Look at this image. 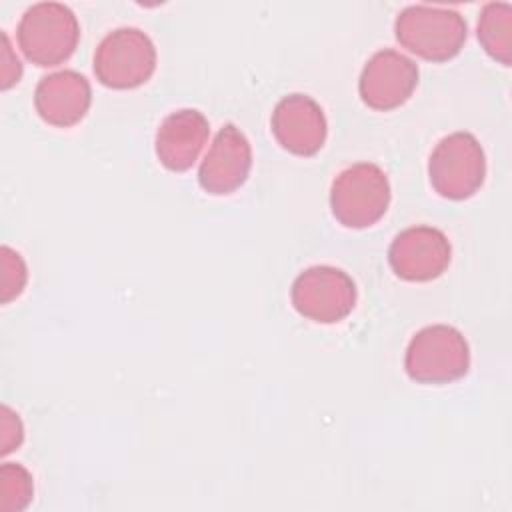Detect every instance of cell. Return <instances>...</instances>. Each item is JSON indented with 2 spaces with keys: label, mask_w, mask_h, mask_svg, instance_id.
<instances>
[{
  "label": "cell",
  "mask_w": 512,
  "mask_h": 512,
  "mask_svg": "<svg viewBox=\"0 0 512 512\" xmlns=\"http://www.w3.org/2000/svg\"><path fill=\"white\" fill-rule=\"evenodd\" d=\"M394 34L408 52L430 62H446L462 50L468 24L452 8L412 4L396 16Z\"/></svg>",
  "instance_id": "obj_1"
},
{
  "label": "cell",
  "mask_w": 512,
  "mask_h": 512,
  "mask_svg": "<svg viewBox=\"0 0 512 512\" xmlns=\"http://www.w3.org/2000/svg\"><path fill=\"white\" fill-rule=\"evenodd\" d=\"M16 40L36 66H56L72 56L80 40L76 14L60 2H36L20 18Z\"/></svg>",
  "instance_id": "obj_2"
},
{
  "label": "cell",
  "mask_w": 512,
  "mask_h": 512,
  "mask_svg": "<svg viewBox=\"0 0 512 512\" xmlns=\"http://www.w3.org/2000/svg\"><path fill=\"white\" fill-rule=\"evenodd\" d=\"M406 374L420 384H446L470 368V348L464 334L448 324L418 330L404 354Z\"/></svg>",
  "instance_id": "obj_3"
},
{
  "label": "cell",
  "mask_w": 512,
  "mask_h": 512,
  "mask_svg": "<svg viewBox=\"0 0 512 512\" xmlns=\"http://www.w3.org/2000/svg\"><path fill=\"white\" fill-rule=\"evenodd\" d=\"M390 182L374 162H356L344 168L332 182L330 208L346 228H368L388 210Z\"/></svg>",
  "instance_id": "obj_4"
},
{
  "label": "cell",
  "mask_w": 512,
  "mask_h": 512,
  "mask_svg": "<svg viewBox=\"0 0 512 512\" xmlns=\"http://www.w3.org/2000/svg\"><path fill=\"white\" fill-rule=\"evenodd\" d=\"M156 70V48L146 32L120 26L108 32L94 52V74L100 84L114 90H130Z\"/></svg>",
  "instance_id": "obj_5"
},
{
  "label": "cell",
  "mask_w": 512,
  "mask_h": 512,
  "mask_svg": "<svg viewBox=\"0 0 512 512\" xmlns=\"http://www.w3.org/2000/svg\"><path fill=\"white\" fill-rule=\"evenodd\" d=\"M432 188L450 200L474 196L486 178V156L470 132H452L432 150L428 160Z\"/></svg>",
  "instance_id": "obj_6"
},
{
  "label": "cell",
  "mask_w": 512,
  "mask_h": 512,
  "mask_svg": "<svg viewBox=\"0 0 512 512\" xmlns=\"http://www.w3.org/2000/svg\"><path fill=\"white\" fill-rule=\"evenodd\" d=\"M290 298L300 316L320 324H334L354 310L356 284L336 266H310L292 282Z\"/></svg>",
  "instance_id": "obj_7"
},
{
  "label": "cell",
  "mask_w": 512,
  "mask_h": 512,
  "mask_svg": "<svg viewBox=\"0 0 512 512\" xmlns=\"http://www.w3.org/2000/svg\"><path fill=\"white\" fill-rule=\"evenodd\" d=\"M452 260L448 236L434 226H410L398 232L388 250L394 274L408 282H428L444 274Z\"/></svg>",
  "instance_id": "obj_8"
},
{
  "label": "cell",
  "mask_w": 512,
  "mask_h": 512,
  "mask_svg": "<svg viewBox=\"0 0 512 512\" xmlns=\"http://www.w3.org/2000/svg\"><path fill=\"white\" fill-rule=\"evenodd\" d=\"M418 84V66L398 50H378L362 68L358 92L362 102L374 110L402 106Z\"/></svg>",
  "instance_id": "obj_9"
},
{
  "label": "cell",
  "mask_w": 512,
  "mask_h": 512,
  "mask_svg": "<svg viewBox=\"0 0 512 512\" xmlns=\"http://www.w3.org/2000/svg\"><path fill=\"white\" fill-rule=\"evenodd\" d=\"M250 168L252 148L246 134L234 124H224L198 168V182L208 194H232L246 182Z\"/></svg>",
  "instance_id": "obj_10"
},
{
  "label": "cell",
  "mask_w": 512,
  "mask_h": 512,
  "mask_svg": "<svg viewBox=\"0 0 512 512\" xmlns=\"http://www.w3.org/2000/svg\"><path fill=\"white\" fill-rule=\"evenodd\" d=\"M272 134L296 156H314L326 142L328 124L322 106L306 94H288L272 110Z\"/></svg>",
  "instance_id": "obj_11"
},
{
  "label": "cell",
  "mask_w": 512,
  "mask_h": 512,
  "mask_svg": "<svg viewBox=\"0 0 512 512\" xmlns=\"http://www.w3.org/2000/svg\"><path fill=\"white\" fill-rule=\"evenodd\" d=\"M92 102V88L86 76L76 70H60L40 78L34 90L38 116L58 128L78 124Z\"/></svg>",
  "instance_id": "obj_12"
},
{
  "label": "cell",
  "mask_w": 512,
  "mask_h": 512,
  "mask_svg": "<svg viewBox=\"0 0 512 512\" xmlns=\"http://www.w3.org/2000/svg\"><path fill=\"white\" fill-rule=\"evenodd\" d=\"M208 132V120L200 110H174L160 122L156 130V158L164 168L172 172H184L198 160L208 140Z\"/></svg>",
  "instance_id": "obj_13"
},
{
  "label": "cell",
  "mask_w": 512,
  "mask_h": 512,
  "mask_svg": "<svg viewBox=\"0 0 512 512\" xmlns=\"http://www.w3.org/2000/svg\"><path fill=\"white\" fill-rule=\"evenodd\" d=\"M478 40L486 54L504 66L512 60V6L488 2L478 16Z\"/></svg>",
  "instance_id": "obj_14"
},
{
  "label": "cell",
  "mask_w": 512,
  "mask_h": 512,
  "mask_svg": "<svg viewBox=\"0 0 512 512\" xmlns=\"http://www.w3.org/2000/svg\"><path fill=\"white\" fill-rule=\"evenodd\" d=\"M32 492L30 472L20 464L6 462L0 470V508L6 512L24 510L32 500Z\"/></svg>",
  "instance_id": "obj_15"
},
{
  "label": "cell",
  "mask_w": 512,
  "mask_h": 512,
  "mask_svg": "<svg viewBox=\"0 0 512 512\" xmlns=\"http://www.w3.org/2000/svg\"><path fill=\"white\" fill-rule=\"evenodd\" d=\"M26 264L18 252L2 246V302L16 298L26 284Z\"/></svg>",
  "instance_id": "obj_16"
},
{
  "label": "cell",
  "mask_w": 512,
  "mask_h": 512,
  "mask_svg": "<svg viewBox=\"0 0 512 512\" xmlns=\"http://www.w3.org/2000/svg\"><path fill=\"white\" fill-rule=\"evenodd\" d=\"M10 436L14 438V446L18 448L22 442V422L18 418V414H14L8 406L2 408V452L8 454L10 452Z\"/></svg>",
  "instance_id": "obj_17"
},
{
  "label": "cell",
  "mask_w": 512,
  "mask_h": 512,
  "mask_svg": "<svg viewBox=\"0 0 512 512\" xmlns=\"http://www.w3.org/2000/svg\"><path fill=\"white\" fill-rule=\"evenodd\" d=\"M2 88H10L14 82L20 80V74H22V66H20V60L12 56V50H10V44H8V36L2 32Z\"/></svg>",
  "instance_id": "obj_18"
}]
</instances>
